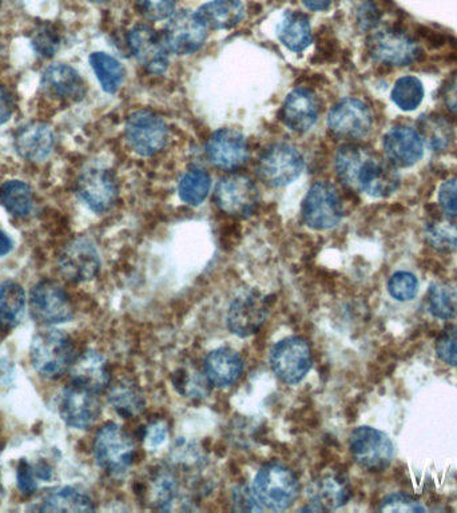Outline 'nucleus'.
I'll return each instance as SVG.
<instances>
[{"label": "nucleus", "mask_w": 457, "mask_h": 513, "mask_svg": "<svg viewBox=\"0 0 457 513\" xmlns=\"http://www.w3.org/2000/svg\"><path fill=\"white\" fill-rule=\"evenodd\" d=\"M337 177L348 188L375 198L391 196L399 189L400 176L393 163L385 162L368 149L347 145L337 151Z\"/></svg>", "instance_id": "1"}, {"label": "nucleus", "mask_w": 457, "mask_h": 513, "mask_svg": "<svg viewBox=\"0 0 457 513\" xmlns=\"http://www.w3.org/2000/svg\"><path fill=\"white\" fill-rule=\"evenodd\" d=\"M75 359L73 340L63 330H41L31 341V364L43 379L58 380L70 371Z\"/></svg>", "instance_id": "2"}, {"label": "nucleus", "mask_w": 457, "mask_h": 513, "mask_svg": "<svg viewBox=\"0 0 457 513\" xmlns=\"http://www.w3.org/2000/svg\"><path fill=\"white\" fill-rule=\"evenodd\" d=\"M253 492L264 507L284 511L292 507L300 495V483L292 469L284 464L270 463L258 471Z\"/></svg>", "instance_id": "3"}, {"label": "nucleus", "mask_w": 457, "mask_h": 513, "mask_svg": "<svg viewBox=\"0 0 457 513\" xmlns=\"http://www.w3.org/2000/svg\"><path fill=\"white\" fill-rule=\"evenodd\" d=\"M304 169V155L290 143L270 145L257 162V176L270 188H284L292 184Z\"/></svg>", "instance_id": "4"}, {"label": "nucleus", "mask_w": 457, "mask_h": 513, "mask_svg": "<svg viewBox=\"0 0 457 513\" xmlns=\"http://www.w3.org/2000/svg\"><path fill=\"white\" fill-rule=\"evenodd\" d=\"M94 456L103 471L114 476L123 475L134 463L133 437L118 424L103 425L95 436Z\"/></svg>", "instance_id": "5"}, {"label": "nucleus", "mask_w": 457, "mask_h": 513, "mask_svg": "<svg viewBox=\"0 0 457 513\" xmlns=\"http://www.w3.org/2000/svg\"><path fill=\"white\" fill-rule=\"evenodd\" d=\"M125 138L127 145L139 157H153L161 153L169 141L168 123L154 111H134L127 118Z\"/></svg>", "instance_id": "6"}, {"label": "nucleus", "mask_w": 457, "mask_h": 513, "mask_svg": "<svg viewBox=\"0 0 457 513\" xmlns=\"http://www.w3.org/2000/svg\"><path fill=\"white\" fill-rule=\"evenodd\" d=\"M302 220L313 230H329L344 217V204L339 190L329 182H316L302 201Z\"/></svg>", "instance_id": "7"}, {"label": "nucleus", "mask_w": 457, "mask_h": 513, "mask_svg": "<svg viewBox=\"0 0 457 513\" xmlns=\"http://www.w3.org/2000/svg\"><path fill=\"white\" fill-rule=\"evenodd\" d=\"M274 375L288 385L301 383L312 369V349L300 337H288L278 341L269 356Z\"/></svg>", "instance_id": "8"}, {"label": "nucleus", "mask_w": 457, "mask_h": 513, "mask_svg": "<svg viewBox=\"0 0 457 513\" xmlns=\"http://www.w3.org/2000/svg\"><path fill=\"white\" fill-rule=\"evenodd\" d=\"M31 316L39 324H66L74 318V306L66 290L53 280H42L30 293Z\"/></svg>", "instance_id": "9"}, {"label": "nucleus", "mask_w": 457, "mask_h": 513, "mask_svg": "<svg viewBox=\"0 0 457 513\" xmlns=\"http://www.w3.org/2000/svg\"><path fill=\"white\" fill-rule=\"evenodd\" d=\"M260 194L256 184L244 174H229L222 177L214 190V202L222 213L245 218L257 209Z\"/></svg>", "instance_id": "10"}, {"label": "nucleus", "mask_w": 457, "mask_h": 513, "mask_svg": "<svg viewBox=\"0 0 457 513\" xmlns=\"http://www.w3.org/2000/svg\"><path fill=\"white\" fill-rule=\"evenodd\" d=\"M77 193L83 204L97 214L109 212L118 198V182L113 171L103 166H89L77 181Z\"/></svg>", "instance_id": "11"}, {"label": "nucleus", "mask_w": 457, "mask_h": 513, "mask_svg": "<svg viewBox=\"0 0 457 513\" xmlns=\"http://www.w3.org/2000/svg\"><path fill=\"white\" fill-rule=\"evenodd\" d=\"M349 447L356 463L371 472L384 471L395 453L391 439L384 432L371 427L355 429Z\"/></svg>", "instance_id": "12"}, {"label": "nucleus", "mask_w": 457, "mask_h": 513, "mask_svg": "<svg viewBox=\"0 0 457 513\" xmlns=\"http://www.w3.org/2000/svg\"><path fill=\"white\" fill-rule=\"evenodd\" d=\"M270 312L269 298L258 290H245L229 306L228 328L238 337H250L264 325Z\"/></svg>", "instance_id": "13"}, {"label": "nucleus", "mask_w": 457, "mask_h": 513, "mask_svg": "<svg viewBox=\"0 0 457 513\" xmlns=\"http://www.w3.org/2000/svg\"><path fill=\"white\" fill-rule=\"evenodd\" d=\"M372 126V111L360 99L345 98L329 111L328 127L336 137L357 141L367 137Z\"/></svg>", "instance_id": "14"}, {"label": "nucleus", "mask_w": 457, "mask_h": 513, "mask_svg": "<svg viewBox=\"0 0 457 513\" xmlns=\"http://www.w3.org/2000/svg\"><path fill=\"white\" fill-rule=\"evenodd\" d=\"M62 276L75 284L93 281L101 270V257L95 245L87 238H77L62 250L58 258Z\"/></svg>", "instance_id": "15"}, {"label": "nucleus", "mask_w": 457, "mask_h": 513, "mask_svg": "<svg viewBox=\"0 0 457 513\" xmlns=\"http://www.w3.org/2000/svg\"><path fill=\"white\" fill-rule=\"evenodd\" d=\"M206 31L208 29L202 25L196 13L181 10L169 18L162 37L170 53L192 55L204 46Z\"/></svg>", "instance_id": "16"}, {"label": "nucleus", "mask_w": 457, "mask_h": 513, "mask_svg": "<svg viewBox=\"0 0 457 513\" xmlns=\"http://www.w3.org/2000/svg\"><path fill=\"white\" fill-rule=\"evenodd\" d=\"M59 415L70 428L85 431L93 427L101 415V404L97 393L71 383L63 389L59 397Z\"/></svg>", "instance_id": "17"}, {"label": "nucleus", "mask_w": 457, "mask_h": 513, "mask_svg": "<svg viewBox=\"0 0 457 513\" xmlns=\"http://www.w3.org/2000/svg\"><path fill=\"white\" fill-rule=\"evenodd\" d=\"M368 50L377 62L392 66H408L419 61L420 46L407 34L396 30H383L369 38Z\"/></svg>", "instance_id": "18"}, {"label": "nucleus", "mask_w": 457, "mask_h": 513, "mask_svg": "<svg viewBox=\"0 0 457 513\" xmlns=\"http://www.w3.org/2000/svg\"><path fill=\"white\" fill-rule=\"evenodd\" d=\"M205 153L208 161L218 169L237 170L248 162V139L236 129H220L210 135Z\"/></svg>", "instance_id": "19"}, {"label": "nucleus", "mask_w": 457, "mask_h": 513, "mask_svg": "<svg viewBox=\"0 0 457 513\" xmlns=\"http://www.w3.org/2000/svg\"><path fill=\"white\" fill-rule=\"evenodd\" d=\"M127 43L135 59L149 73L164 74L168 70L170 51L165 45L164 37L153 27L142 23L134 26L127 35Z\"/></svg>", "instance_id": "20"}, {"label": "nucleus", "mask_w": 457, "mask_h": 513, "mask_svg": "<svg viewBox=\"0 0 457 513\" xmlns=\"http://www.w3.org/2000/svg\"><path fill=\"white\" fill-rule=\"evenodd\" d=\"M41 86L47 97L63 102L82 101L86 95V83L81 74L69 65L54 63L42 74Z\"/></svg>", "instance_id": "21"}, {"label": "nucleus", "mask_w": 457, "mask_h": 513, "mask_svg": "<svg viewBox=\"0 0 457 513\" xmlns=\"http://www.w3.org/2000/svg\"><path fill=\"white\" fill-rule=\"evenodd\" d=\"M319 115L320 105L315 93L304 87L289 93L282 105V122L294 133H307L315 126Z\"/></svg>", "instance_id": "22"}, {"label": "nucleus", "mask_w": 457, "mask_h": 513, "mask_svg": "<svg viewBox=\"0 0 457 513\" xmlns=\"http://www.w3.org/2000/svg\"><path fill=\"white\" fill-rule=\"evenodd\" d=\"M14 146L17 153L26 161L45 162L54 151V131L46 123H27V125L19 127L15 134Z\"/></svg>", "instance_id": "23"}, {"label": "nucleus", "mask_w": 457, "mask_h": 513, "mask_svg": "<svg viewBox=\"0 0 457 513\" xmlns=\"http://www.w3.org/2000/svg\"><path fill=\"white\" fill-rule=\"evenodd\" d=\"M384 153L393 165L411 167L423 158L424 143L419 133L407 126H396L383 139Z\"/></svg>", "instance_id": "24"}, {"label": "nucleus", "mask_w": 457, "mask_h": 513, "mask_svg": "<svg viewBox=\"0 0 457 513\" xmlns=\"http://www.w3.org/2000/svg\"><path fill=\"white\" fill-rule=\"evenodd\" d=\"M71 383L89 389L94 393H101L110 387L109 363L102 353L87 351L75 359L70 368Z\"/></svg>", "instance_id": "25"}, {"label": "nucleus", "mask_w": 457, "mask_h": 513, "mask_svg": "<svg viewBox=\"0 0 457 513\" xmlns=\"http://www.w3.org/2000/svg\"><path fill=\"white\" fill-rule=\"evenodd\" d=\"M242 371H244L242 357L230 348L216 349L205 359L204 372L209 383L214 387H232L240 379Z\"/></svg>", "instance_id": "26"}, {"label": "nucleus", "mask_w": 457, "mask_h": 513, "mask_svg": "<svg viewBox=\"0 0 457 513\" xmlns=\"http://www.w3.org/2000/svg\"><path fill=\"white\" fill-rule=\"evenodd\" d=\"M351 487L345 477L328 473L319 480L313 481L309 496H311L315 511L324 509H337L347 504L351 499Z\"/></svg>", "instance_id": "27"}, {"label": "nucleus", "mask_w": 457, "mask_h": 513, "mask_svg": "<svg viewBox=\"0 0 457 513\" xmlns=\"http://www.w3.org/2000/svg\"><path fill=\"white\" fill-rule=\"evenodd\" d=\"M198 19L208 30H230L245 17L242 0H212L196 11Z\"/></svg>", "instance_id": "28"}, {"label": "nucleus", "mask_w": 457, "mask_h": 513, "mask_svg": "<svg viewBox=\"0 0 457 513\" xmlns=\"http://www.w3.org/2000/svg\"><path fill=\"white\" fill-rule=\"evenodd\" d=\"M143 500L161 511H172L180 497V483L168 469H160L147 479L142 488Z\"/></svg>", "instance_id": "29"}, {"label": "nucleus", "mask_w": 457, "mask_h": 513, "mask_svg": "<svg viewBox=\"0 0 457 513\" xmlns=\"http://www.w3.org/2000/svg\"><path fill=\"white\" fill-rule=\"evenodd\" d=\"M277 37L292 53H302L312 45L313 33L308 15L297 10L286 11L277 26Z\"/></svg>", "instance_id": "30"}, {"label": "nucleus", "mask_w": 457, "mask_h": 513, "mask_svg": "<svg viewBox=\"0 0 457 513\" xmlns=\"http://www.w3.org/2000/svg\"><path fill=\"white\" fill-rule=\"evenodd\" d=\"M41 512H93V497L79 487L66 485L53 489L45 496L39 507Z\"/></svg>", "instance_id": "31"}, {"label": "nucleus", "mask_w": 457, "mask_h": 513, "mask_svg": "<svg viewBox=\"0 0 457 513\" xmlns=\"http://www.w3.org/2000/svg\"><path fill=\"white\" fill-rule=\"evenodd\" d=\"M26 302L25 289L18 282L5 281L0 285V330L10 332L22 324Z\"/></svg>", "instance_id": "32"}, {"label": "nucleus", "mask_w": 457, "mask_h": 513, "mask_svg": "<svg viewBox=\"0 0 457 513\" xmlns=\"http://www.w3.org/2000/svg\"><path fill=\"white\" fill-rule=\"evenodd\" d=\"M107 400L114 411L125 419L138 416L145 409V396L138 385L130 380H119L111 385Z\"/></svg>", "instance_id": "33"}, {"label": "nucleus", "mask_w": 457, "mask_h": 513, "mask_svg": "<svg viewBox=\"0 0 457 513\" xmlns=\"http://www.w3.org/2000/svg\"><path fill=\"white\" fill-rule=\"evenodd\" d=\"M0 202L13 217H29L34 209V192L29 184L11 180L0 186Z\"/></svg>", "instance_id": "34"}, {"label": "nucleus", "mask_w": 457, "mask_h": 513, "mask_svg": "<svg viewBox=\"0 0 457 513\" xmlns=\"http://www.w3.org/2000/svg\"><path fill=\"white\" fill-rule=\"evenodd\" d=\"M89 61L103 91L107 94L117 93L125 81V69L121 62L101 51L91 54Z\"/></svg>", "instance_id": "35"}, {"label": "nucleus", "mask_w": 457, "mask_h": 513, "mask_svg": "<svg viewBox=\"0 0 457 513\" xmlns=\"http://www.w3.org/2000/svg\"><path fill=\"white\" fill-rule=\"evenodd\" d=\"M212 189V177L201 167H190L181 177L178 194L185 204L200 206Z\"/></svg>", "instance_id": "36"}, {"label": "nucleus", "mask_w": 457, "mask_h": 513, "mask_svg": "<svg viewBox=\"0 0 457 513\" xmlns=\"http://www.w3.org/2000/svg\"><path fill=\"white\" fill-rule=\"evenodd\" d=\"M419 127V133L421 141L429 147V149L435 151H441L447 149L449 143L453 138V130L451 125L443 118L433 117H421L417 122Z\"/></svg>", "instance_id": "37"}, {"label": "nucleus", "mask_w": 457, "mask_h": 513, "mask_svg": "<svg viewBox=\"0 0 457 513\" xmlns=\"http://www.w3.org/2000/svg\"><path fill=\"white\" fill-rule=\"evenodd\" d=\"M174 388L190 399H204L209 395L210 383L205 372L194 367H182L173 376Z\"/></svg>", "instance_id": "38"}, {"label": "nucleus", "mask_w": 457, "mask_h": 513, "mask_svg": "<svg viewBox=\"0 0 457 513\" xmlns=\"http://www.w3.org/2000/svg\"><path fill=\"white\" fill-rule=\"evenodd\" d=\"M429 310L441 320L457 317V290L447 284H433L428 293Z\"/></svg>", "instance_id": "39"}, {"label": "nucleus", "mask_w": 457, "mask_h": 513, "mask_svg": "<svg viewBox=\"0 0 457 513\" xmlns=\"http://www.w3.org/2000/svg\"><path fill=\"white\" fill-rule=\"evenodd\" d=\"M423 98V83L416 77L400 78L392 90V101L404 111L416 110L423 102Z\"/></svg>", "instance_id": "40"}, {"label": "nucleus", "mask_w": 457, "mask_h": 513, "mask_svg": "<svg viewBox=\"0 0 457 513\" xmlns=\"http://www.w3.org/2000/svg\"><path fill=\"white\" fill-rule=\"evenodd\" d=\"M427 240L433 248L439 250L457 249V222L440 220L427 226Z\"/></svg>", "instance_id": "41"}, {"label": "nucleus", "mask_w": 457, "mask_h": 513, "mask_svg": "<svg viewBox=\"0 0 457 513\" xmlns=\"http://www.w3.org/2000/svg\"><path fill=\"white\" fill-rule=\"evenodd\" d=\"M31 45H33L35 53L41 55V57L53 58L61 47V35L54 26H39L34 31L33 38H31Z\"/></svg>", "instance_id": "42"}, {"label": "nucleus", "mask_w": 457, "mask_h": 513, "mask_svg": "<svg viewBox=\"0 0 457 513\" xmlns=\"http://www.w3.org/2000/svg\"><path fill=\"white\" fill-rule=\"evenodd\" d=\"M389 293L397 301H409L416 297L419 282L412 273L397 272L393 274L388 284Z\"/></svg>", "instance_id": "43"}, {"label": "nucleus", "mask_w": 457, "mask_h": 513, "mask_svg": "<svg viewBox=\"0 0 457 513\" xmlns=\"http://www.w3.org/2000/svg\"><path fill=\"white\" fill-rule=\"evenodd\" d=\"M177 0H137L138 10L150 21L169 19L176 10Z\"/></svg>", "instance_id": "44"}, {"label": "nucleus", "mask_w": 457, "mask_h": 513, "mask_svg": "<svg viewBox=\"0 0 457 513\" xmlns=\"http://www.w3.org/2000/svg\"><path fill=\"white\" fill-rule=\"evenodd\" d=\"M436 353L445 364L457 367V325L440 334L436 341Z\"/></svg>", "instance_id": "45"}, {"label": "nucleus", "mask_w": 457, "mask_h": 513, "mask_svg": "<svg viewBox=\"0 0 457 513\" xmlns=\"http://www.w3.org/2000/svg\"><path fill=\"white\" fill-rule=\"evenodd\" d=\"M380 511L400 513L425 512L427 508L411 496L403 495V493H393V495L385 497L380 505Z\"/></svg>", "instance_id": "46"}, {"label": "nucleus", "mask_w": 457, "mask_h": 513, "mask_svg": "<svg viewBox=\"0 0 457 513\" xmlns=\"http://www.w3.org/2000/svg\"><path fill=\"white\" fill-rule=\"evenodd\" d=\"M17 485L19 492L25 496H33L39 489V480L35 476L33 463L23 459L19 461L17 469Z\"/></svg>", "instance_id": "47"}, {"label": "nucleus", "mask_w": 457, "mask_h": 513, "mask_svg": "<svg viewBox=\"0 0 457 513\" xmlns=\"http://www.w3.org/2000/svg\"><path fill=\"white\" fill-rule=\"evenodd\" d=\"M439 204L448 216L457 217V178L445 181L440 186Z\"/></svg>", "instance_id": "48"}, {"label": "nucleus", "mask_w": 457, "mask_h": 513, "mask_svg": "<svg viewBox=\"0 0 457 513\" xmlns=\"http://www.w3.org/2000/svg\"><path fill=\"white\" fill-rule=\"evenodd\" d=\"M250 489L248 487H237L236 491L233 493V504L234 509L236 511H244V512H257L261 511L262 507L260 501L257 500L256 495L250 493Z\"/></svg>", "instance_id": "49"}, {"label": "nucleus", "mask_w": 457, "mask_h": 513, "mask_svg": "<svg viewBox=\"0 0 457 513\" xmlns=\"http://www.w3.org/2000/svg\"><path fill=\"white\" fill-rule=\"evenodd\" d=\"M379 19V10H377L375 3L369 2V0L363 3L359 11H357V22H359L361 30L373 29V27L377 25V22H379Z\"/></svg>", "instance_id": "50"}, {"label": "nucleus", "mask_w": 457, "mask_h": 513, "mask_svg": "<svg viewBox=\"0 0 457 513\" xmlns=\"http://www.w3.org/2000/svg\"><path fill=\"white\" fill-rule=\"evenodd\" d=\"M166 437H168V427L162 421H157V423H153L146 428L143 439L149 447H158V445L164 443Z\"/></svg>", "instance_id": "51"}, {"label": "nucleus", "mask_w": 457, "mask_h": 513, "mask_svg": "<svg viewBox=\"0 0 457 513\" xmlns=\"http://www.w3.org/2000/svg\"><path fill=\"white\" fill-rule=\"evenodd\" d=\"M15 102L13 95L6 86L0 85V126L5 125L13 117Z\"/></svg>", "instance_id": "52"}, {"label": "nucleus", "mask_w": 457, "mask_h": 513, "mask_svg": "<svg viewBox=\"0 0 457 513\" xmlns=\"http://www.w3.org/2000/svg\"><path fill=\"white\" fill-rule=\"evenodd\" d=\"M443 99L445 106L448 107L452 113L457 114V75L452 77L444 86Z\"/></svg>", "instance_id": "53"}, {"label": "nucleus", "mask_w": 457, "mask_h": 513, "mask_svg": "<svg viewBox=\"0 0 457 513\" xmlns=\"http://www.w3.org/2000/svg\"><path fill=\"white\" fill-rule=\"evenodd\" d=\"M332 2L333 0H302L308 10L316 11V13L328 10L332 6Z\"/></svg>", "instance_id": "54"}, {"label": "nucleus", "mask_w": 457, "mask_h": 513, "mask_svg": "<svg viewBox=\"0 0 457 513\" xmlns=\"http://www.w3.org/2000/svg\"><path fill=\"white\" fill-rule=\"evenodd\" d=\"M14 248V242L3 230H0V257H5Z\"/></svg>", "instance_id": "55"}, {"label": "nucleus", "mask_w": 457, "mask_h": 513, "mask_svg": "<svg viewBox=\"0 0 457 513\" xmlns=\"http://www.w3.org/2000/svg\"><path fill=\"white\" fill-rule=\"evenodd\" d=\"M0 491H2V481H0Z\"/></svg>", "instance_id": "56"}, {"label": "nucleus", "mask_w": 457, "mask_h": 513, "mask_svg": "<svg viewBox=\"0 0 457 513\" xmlns=\"http://www.w3.org/2000/svg\"><path fill=\"white\" fill-rule=\"evenodd\" d=\"M0 5H2V0H0Z\"/></svg>", "instance_id": "57"}]
</instances>
